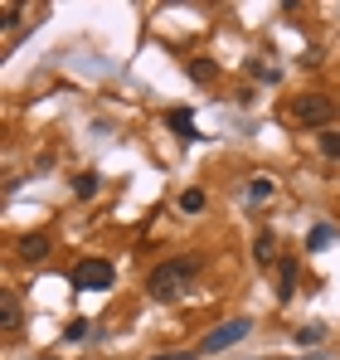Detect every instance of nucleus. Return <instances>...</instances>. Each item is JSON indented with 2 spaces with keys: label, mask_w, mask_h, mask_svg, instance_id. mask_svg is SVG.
I'll return each instance as SVG.
<instances>
[{
  "label": "nucleus",
  "mask_w": 340,
  "mask_h": 360,
  "mask_svg": "<svg viewBox=\"0 0 340 360\" xmlns=\"http://www.w3.org/2000/svg\"><path fill=\"white\" fill-rule=\"evenodd\" d=\"M73 195H78V200H93V195H98V176H93V171L73 176Z\"/></svg>",
  "instance_id": "1a4fd4ad"
},
{
  "label": "nucleus",
  "mask_w": 340,
  "mask_h": 360,
  "mask_svg": "<svg viewBox=\"0 0 340 360\" xmlns=\"http://www.w3.org/2000/svg\"><path fill=\"white\" fill-rule=\"evenodd\" d=\"M296 292V258H282V288H277V297H292Z\"/></svg>",
  "instance_id": "6e6552de"
},
{
  "label": "nucleus",
  "mask_w": 340,
  "mask_h": 360,
  "mask_svg": "<svg viewBox=\"0 0 340 360\" xmlns=\"http://www.w3.org/2000/svg\"><path fill=\"white\" fill-rule=\"evenodd\" d=\"M292 117L301 122V127H326V122L336 117V103L326 93H306V98L292 103Z\"/></svg>",
  "instance_id": "20e7f679"
},
{
  "label": "nucleus",
  "mask_w": 340,
  "mask_h": 360,
  "mask_svg": "<svg viewBox=\"0 0 340 360\" xmlns=\"http://www.w3.org/2000/svg\"><path fill=\"white\" fill-rule=\"evenodd\" d=\"M151 360H190V351H170V356H151Z\"/></svg>",
  "instance_id": "aec40b11"
},
{
  "label": "nucleus",
  "mask_w": 340,
  "mask_h": 360,
  "mask_svg": "<svg viewBox=\"0 0 340 360\" xmlns=\"http://www.w3.org/2000/svg\"><path fill=\"white\" fill-rule=\"evenodd\" d=\"M83 336H88V321H83V316H78V321H68V326H63V341H83Z\"/></svg>",
  "instance_id": "2eb2a0df"
},
{
  "label": "nucleus",
  "mask_w": 340,
  "mask_h": 360,
  "mask_svg": "<svg viewBox=\"0 0 340 360\" xmlns=\"http://www.w3.org/2000/svg\"><path fill=\"white\" fill-rule=\"evenodd\" d=\"M248 331H253V321H248V316H233V321L214 326V331H209V336L195 346V356H219V351H228V346H238Z\"/></svg>",
  "instance_id": "f03ea898"
},
{
  "label": "nucleus",
  "mask_w": 340,
  "mask_h": 360,
  "mask_svg": "<svg viewBox=\"0 0 340 360\" xmlns=\"http://www.w3.org/2000/svg\"><path fill=\"white\" fill-rule=\"evenodd\" d=\"M321 243H331V229L321 224V229H311V239H306V248H321Z\"/></svg>",
  "instance_id": "a211bd4d"
},
{
  "label": "nucleus",
  "mask_w": 340,
  "mask_h": 360,
  "mask_svg": "<svg viewBox=\"0 0 340 360\" xmlns=\"http://www.w3.org/2000/svg\"><path fill=\"white\" fill-rule=\"evenodd\" d=\"M0 326H5V331H15V326H20V302H15V292H5V297H0Z\"/></svg>",
  "instance_id": "423d86ee"
},
{
  "label": "nucleus",
  "mask_w": 340,
  "mask_h": 360,
  "mask_svg": "<svg viewBox=\"0 0 340 360\" xmlns=\"http://www.w3.org/2000/svg\"><path fill=\"white\" fill-rule=\"evenodd\" d=\"M44 253H49V239H44V234H25V239H20V258H30V263H39Z\"/></svg>",
  "instance_id": "39448f33"
},
{
  "label": "nucleus",
  "mask_w": 340,
  "mask_h": 360,
  "mask_svg": "<svg viewBox=\"0 0 340 360\" xmlns=\"http://www.w3.org/2000/svg\"><path fill=\"white\" fill-rule=\"evenodd\" d=\"M326 341V326H301L296 331V346H321Z\"/></svg>",
  "instance_id": "ddd939ff"
},
{
  "label": "nucleus",
  "mask_w": 340,
  "mask_h": 360,
  "mask_svg": "<svg viewBox=\"0 0 340 360\" xmlns=\"http://www.w3.org/2000/svg\"><path fill=\"white\" fill-rule=\"evenodd\" d=\"M248 73H253V78H263V83H277V68H263V63H248Z\"/></svg>",
  "instance_id": "f3484780"
},
{
  "label": "nucleus",
  "mask_w": 340,
  "mask_h": 360,
  "mask_svg": "<svg viewBox=\"0 0 340 360\" xmlns=\"http://www.w3.org/2000/svg\"><path fill=\"white\" fill-rule=\"evenodd\" d=\"M253 258H258V263H277V239H273V234H258V239H253Z\"/></svg>",
  "instance_id": "0eeeda50"
},
{
  "label": "nucleus",
  "mask_w": 340,
  "mask_h": 360,
  "mask_svg": "<svg viewBox=\"0 0 340 360\" xmlns=\"http://www.w3.org/2000/svg\"><path fill=\"white\" fill-rule=\"evenodd\" d=\"M170 127H175V131H180V136H190V141H195V117H190V112H185V108H175V112H170Z\"/></svg>",
  "instance_id": "9d476101"
},
{
  "label": "nucleus",
  "mask_w": 340,
  "mask_h": 360,
  "mask_svg": "<svg viewBox=\"0 0 340 360\" xmlns=\"http://www.w3.org/2000/svg\"><path fill=\"white\" fill-rule=\"evenodd\" d=\"M73 288L78 292H107L112 288V263L107 258H83L73 268Z\"/></svg>",
  "instance_id": "7ed1b4c3"
},
{
  "label": "nucleus",
  "mask_w": 340,
  "mask_h": 360,
  "mask_svg": "<svg viewBox=\"0 0 340 360\" xmlns=\"http://www.w3.org/2000/svg\"><path fill=\"white\" fill-rule=\"evenodd\" d=\"M214 73H219V68L209 59H190V78H195V83H214Z\"/></svg>",
  "instance_id": "9b49d317"
},
{
  "label": "nucleus",
  "mask_w": 340,
  "mask_h": 360,
  "mask_svg": "<svg viewBox=\"0 0 340 360\" xmlns=\"http://www.w3.org/2000/svg\"><path fill=\"white\" fill-rule=\"evenodd\" d=\"M321 151H326L331 161H340V131H331V136H321Z\"/></svg>",
  "instance_id": "dca6fc26"
},
{
  "label": "nucleus",
  "mask_w": 340,
  "mask_h": 360,
  "mask_svg": "<svg viewBox=\"0 0 340 360\" xmlns=\"http://www.w3.org/2000/svg\"><path fill=\"white\" fill-rule=\"evenodd\" d=\"M180 210H185V214H200V210H204V190H185V195H180Z\"/></svg>",
  "instance_id": "f8f14e48"
},
{
  "label": "nucleus",
  "mask_w": 340,
  "mask_h": 360,
  "mask_svg": "<svg viewBox=\"0 0 340 360\" xmlns=\"http://www.w3.org/2000/svg\"><path fill=\"white\" fill-rule=\"evenodd\" d=\"M200 273V258H166V263H156L151 268V278H146V292L156 302H170L180 297L185 288H190V278Z\"/></svg>",
  "instance_id": "f257e3e1"
},
{
  "label": "nucleus",
  "mask_w": 340,
  "mask_h": 360,
  "mask_svg": "<svg viewBox=\"0 0 340 360\" xmlns=\"http://www.w3.org/2000/svg\"><path fill=\"white\" fill-rule=\"evenodd\" d=\"M15 15H20V5H0V25H5V30L15 25Z\"/></svg>",
  "instance_id": "6ab92c4d"
},
{
  "label": "nucleus",
  "mask_w": 340,
  "mask_h": 360,
  "mask_svg": "<svg viewBox=\"0 0 340 360\" xmlns=\"http://www.w3.org/2000/svg\"><path fill=\"white\" fill-rule=\"evenodd\" d=\"M248 200H253V205H258V200H273V180H253V185H248Z\"/></svg>",
  "instance_id": "4468645a"
}]
</instances>
